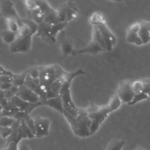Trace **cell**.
I'll return each mask as SVG.
<instances>
[{
	"mask_svg": "<svg viewBox=\"0 0 150 150\" xmlns=\"http://www.w3.org/2000/svg\"><path fill=\"white\" fill-rule=\"evenodd\" d=\"M9 101H11L13 104H15L19 108L20 111H24L29 115L36 108L41 106V103H30L22 100L16 95L13 96Z\"/></svg>",
	"mask_w": 150,
	"mask_h": 150,
	"instance_id": "obj_14",
	"label": "cell"
},
{
	"mask_svg": "<svg viewBox=\"0 0 150 150\" xmlns=\"http://www.w3.org/2000/svg\"><path fill=\"white\" fill-rule=\"evenodd\" d=\"M67 25L64 23L51 24L43 22L38 25L36 35L45 43L49 45H54L56 42L58 34L63 30Z\"/></svg>",
	"mask_w": 150,
	"mask_h": 150,
	"instance_id": "obj_4",
	"label": "cell"
},
{
	"mask_svg": "<svg viewBox=\"0 0 150 150\" xmlns=\"http://www.w3.org/2000/svg\"><path fill=\"white\" fill-rule=\"evenodd\" d=\"M59 22L67 23L77 16L78 6L72 1H67L60 4L56 9Z\"/></svg>",
	"mask_w": 150,
	"mask_h": 150,
	"instance_id": "obj_6",
	"label": "cell"
},
{
	"mask_svg": "<svg viewBox=\"0 0 150 150\" xmlns=\"http://www.w3.org/2000/svg\"><path fill=\"white\" fill-rule=\"evenodd\" d=\"M18 35V32H13L9 29H5L1 32V36L2 40L6 44H12Z\"/></svg>",
	"mask_w": 150,
	"mask_h": 150,
	"instance_id": "obj_19",
	"label": "cell"
},
{
	"mask_svg": "<svg viewBox=\"0 0 150 150\" xmlns=\"http://www.w3.org/2000/svg\"><path fill=\"white\" fill-rule=\"evenodd\" d=\"M17 120L13 117L1 116L0 117V127H12L16 122Z\"/></svg>",
	"mask_w": 150,
	"mask_h": 150,
	"instance_id": "obj_23",
	"label": "cell"
},
{
	"mask_svg": "<svg viewBox=\"0 0 150 150\" xmlns=\"http://www.w3.org/2000/svg\"><path fill=\"white\" fill-rule=\"evenodd\" d=\"M115 94L122 104L126 103L129 105L135 96L132 88V81L126 80L121 81Z\"/></svg>",
	"mask_w": 150,
	"mask_h": 150,
	"instance_id": "obj_7",
	"label": "cell"
},
{
	"mask_svg": "<svg viewBox=\"0 0 150 150\" xmlns=\"http://www.w3.org/2000/svg\"><path fill=\"white\" fill-rule=\"evenodd\" d=\"M121 104V101L114 93L107 104L103 105H97L91 103L86 108L91 121L90 136L94 134L98 130L101 125L106 120L108 115L118 109Z\"/></svg>",
	"mask_w": 150,
	"mask_h": 150,
	"instance_id": "obj_2",
	"label": "cell"
},
{
	"mask_svg": "<svg viewBox=\"0 0 150 150\" xmlns=\"http://www.w3.org/2000/svg\"><path fill=\"white\" fill-rule=\"evenodd\" d=\"M94 27L101 36L107 48V52L111 51L117 43V38L107 25L106 22L100 23Z\"/></svg>",
	"mask_w": 150,
	"mask_h": 150,
	"instance_id": "obj_8",
	"label": "cell"
},
{
	"mask_svg": "<svg viewBox=\"0 0 150 150\" xmlns=\"http://www.w3.org/2000/svg\"><path fill=\"white\" fill-rule=\"evenodd\" d=\"M71 84V82L65 83L60 93L63 105L62 115L75 135L80 138L90 137V119L86 108H79L73 102L70 91Z\"/></svg>",
	"mask_w": 150,
	"mask_h": 150,
	"instance_id": "obj_1",
	"label": "cell"
},
{
	"mask_svg": "<svg viewBox=\"0 0 150 150\" xmlns=\"http://www.w3.org/2000/svg\"><path fill=\"white\" fill-rule=\"evenodd\" d=\"M15 95L22 100L30 103H41L39 97L25 84L18 87V91Z\"/></svg>",
	"mask_w": 150,
	"mask_h": 150,
	"instance_id": "obj_13",
	"label": "cell"
},
{
	"mask_svg": "<svg viewBox=\"0 0 150 150\" xmlns=\"http://www.w3.org/2000/svg\"><path fill=\"white\" fill-rule=\"evenodd\" d=\"M20 110L11 101H8L5 106L2 108L1 115L13 117Z\"/></svg>",
	"mask_w": 150,
	"mask_h": 150,
	"instance_id": "obj_18",
	"label": "cell"
},
{
	"mask_svg": "<svg viewBox=\"0 0 150 150\" xmlns=\"http://www.w3.org/2000/svg\"><path fill=\"white\" fill-rule=\"evenodd\" d=\"M103 52H107L106 46L97 29L93 27L91 41L84 47L75 50L73 55L76 56L85 53L96 54Z\"/></svg>",
	"mask_w": 150,
	"mask_h": 150,
	"instance_id": "obj_5",
	"label": "cell"
},
{
	"mask_svg": "<svg viewBox=\"0 0 150 150\" xmlns=\"http://www.w3.org/2000/svg\"><path fill=\"white\" fill-rule=\"evenodd\" d=\"M35 137L39 138L49 135L50 120L47 118L37 115L33 118Z\"/></svg>",
	"mask_w": 150,
	"mask_h": 150,
	"instance_id": "obj_10",
	"label": "cell"
},
{
	"mask_svg": "<svg viewBox=\"0 0 150 150\" xmlns=\"http://www.w3.org/2000/svg\"><path fill=\"white\" fill-rule=\"evenodd\" d=\"M125 40L137 46L150 42V21L139 19L132 23L127 30Z\"/></svg>",
	"mask_w": 150,
	"mask_h": 150,
	"instance_id": "obj_3",
	"label": "cell"
},
{
	"mask_svg": "<svg viewBox=\"0 0 150 150\" xmlns=\"http://www.w3.org/2000/svg\"><path fill=\"white\" fill-rule=\"evenodd\" d=\"M13 127H0V135L1 137L5 140L11 134L13 129Z\"/></svg>",
	"mask_w": 150,
	"mask_h": 150,
	"instance_id": "obj_26",
	"label": "cell"
},
{
	"mask_svg": "<svg viewBox=\"0 0 150 150\" xmlns=\"http://www.w3.org/2000/svg\"><path fill=\"white\" fill-rule=\"evenodd\" d=\"M143 84V92L150 98V79H142Z\"/></svg>",
	"mask_w": 150,
	"mask_h": 150,
	"instance_id": "obj_27",
	"label": "cell"
},
{
	"mask_svg": "<svg viewBox=\"0 0 150 150\" xmlns=\"http://www.w3.org/2000/svg\"><path fill=\"white\" fill-rule=\"evenodd\" d=\"M41 106H48L62 114L63 105L60 96L50 98L41 103Z\"/></svg>",
	"mask_w": 150,
	"mask_h": 150,
	"instance_id": "obj_16",
	"label": "cell"
},
{
	"mask_svg": "<svg viewBox=\"0 0 150 150\" xmlns=\"http://www.w3.org/2000/svg\"><path fill=\"white\" fill-rule=\"evenodd\" d=\"M32 37L19 35L15 41L9 45V50L12 53H26L30 51L32 46Z\"/></svg>",
	"mask_w": 150,
	"mask_h": 150,
	"instance_id": "obj_9",
	"label": "cell"
},
{
	"mask_svg": "<svg viewBox=\"0 0 150 150\" xmlns=\"http://www.w3.org/2000/svg\"><path fill=\"white\" fill-rule=\"evenodd\" d=\"M8 29L13 32H18L19 25L17 20L14 18H7L5 19Z\"/></svg>",
	"mask_w": 150,
	"mask_h": 150,
	"instance_id": "obj_25",
	"label": "cell"
},
{
	"mask_svg": "<svg viewBox=\"0 0 150 150\" xmlns=\"http://www.w3.org/2000/svg\"><path fill=\"white\" fill-rule=\"evenodd\" d=\"M21 21L24 25H25L29 28L32 35L36 33L38 30V25L37 23H36L33 21L27 18L25 19H22Z\"/></svg>",
	"mask_w": 150,
	"mask_h": 150,
	"instance_id": "obj_24",
	"label": "cell"
},
{
	"mask_svg": "<svg viewBox=\"0 0 150 150\" xmlns=\"http://www.w3.org/2000/svg\"><path fill=\"white\" fill-rule=\"evenodd\" d=\"M12 84L10 83H0V90L2 91H5L6 90H8L11 88L12 86Z\"/></svg>",
	"mask_w": 150,
	"mask_h": 150,
	"instance_id": "obj_32",
	"label": "cell"
},
{
	"mask_svg": "<svg viewBox=\"0 0 150 150\" xmlns=\"http://www.w3.org/2000/svg\"><path fill=\"white\" fill-rule=\"evenodd\" d=\"M0 14L4 16L5 19L7 18H14L17 20L18 25L22 23L21 19L19 15L18 14L13 3L11 1L4 0L0 2Z\"/></svg>",
	"mask_w": 150,
	"mask_h": 150,
	"instance_id": "obj_12",
	"label": "cell"
},
{
	"mask_svg": "<svg viewBox=\"0 0 150 150\" xmlns=\"http://www.w3.org/2000/svg\"><path fill=\"white\" fill-rule=\"evenodd\" d=\"M0 70L4 74V75L5 76H13L15 74H13L12 72H11L9 70H6L5 68H4L2 66L0 65Z\"/></svg>",
	"mask_w": 150,
	"mask_h": 150,
	"instance_id": "obj_33",
	"label": "cell"
},
{
	"mask_svg": "<svg viewBox=\"0 0 150 150\" xmlns=\"http://www.w3.org/2000/svg\"><path fill=\"white\" fill-rule=\"evenodd\" d=\"M60 43V49L62 54L66 57L69 55H73L75 50L74 49V45L73 40L67 37L64 32L62 31L61 32Z\"/></svg>",
	"mask_w": 150,
	"mask_h": 150,
	"instance_id": "obj_15",
	"label": "cell"
},
{
	"mask_svg": "<svg viewBox=\"0 0 150 150\" xmlns=\"http://www.w3.org/2000/svg\"><path fill=\"white\" fill-rule=\"evenodd\" d=\"M30 68L25 70L24 72L19 74H14L13 76V80H12V85L16 87H19L25 83V79L26 78L27 75L29 73Z\"/></svg>",
	"mask_w": 150,
	"mask_h": 150,
	"instance_id": "obj_20",
	"label": "cell"
},
{
	"mask_svg": "<svg viewBox=\"0 0 150 150\" xmlns=\"http://www.w3.org/2000/svg\"><path fill=\"white\" fill-rule=\"evenodd\" d=\"M0 16H1V14H0Z\"/></svg>",
	"mask_w": 150,
	"mask_h": 150,
	"instance_id": "obj_37",
	"label": "cell"
},
{
	"mask_svg": "<svg viewBox=\"0 0 150 150\" xmlns=\"http://www.w3.org/2000/svg\"><path fill=\"white\" fill-rule=\"evenodd\" d=\"M18 150H30V148L28 145L23 144L18 146Z\"/></svg>",
	"mask_w": 150,
	"mask_h": 150,
	"instance_id": "obj_34",
	"label": "cell"
},
{
	"mask_svg": "<svg viewBox=\"0 0 150 150\" xmlns=\"http://www.w3.org/2000/svg\"><path fill=\"white\" fill-rule=\"evenodd\" d=\"M13 80V77L9 76L2 75L0 76V83H12Z\"/></svg>",
	"mask_w": 150,
	"mask_h": 150,
	"instance_id": "obj_31",
	"label": "cell"
},
{
	"mask_svg": "<svg viewBox=\"0 0 150 150\" xmlns=\"http://www.w3.org/2000/svg\"><path fill=\"white\" fill-rule=\"evenodd\" d=\"M7 102L8 101L5 97L4 91L0 90V111L2 110V108L5 106Z\"/></svg>",
	"mask_w": 150,
	"mask_h": 150,
	"instance_id": "obj_30",
	"label": "cell"
},
{
	"mask_svg": "<svg viewBox=\"0 0 150 150\" xmlns=\"http://www.w3.org/2000/svg\"><path fill=\"white\" fill-rule=\"evenodd\" d=\"M23 3L28 10H32L38 8L35 0H26L23 1Z\"/></svg>",
	"mask_w": 150,
	"mask_h": 150,
	"instance_id": "obj_28",
	"label": "cell"
},
{
	"mask_svg": "<svg viewBox=\"0 0 150 150\" xmlns=\"http://www.w3.org/2000/svg\"><path fill=\"white\" fill-rule=\"evenodd\" d=\"M27 15V18L33 21L38 25L44 22L45 16L44 12L38 7L32 10H28Z\"/></svg>",
	"mask_w": 150,
	"mask_h": 150,
	"instance_id": "obj_17",
	"label": "cell"
},
{
	"mask_svg": "<svg viewBox=\"0 0 150 150\" xmlns=\"http://www.w3.org/2000/svg\"><path fill=\"white\" fill-rule=\"evenodd\" d=\"M88 21L93 26L106 22L104 16L99 12H94L92 13L88 18Z\"/></svg>",
	"mask_w": 150,
	"mask_h": 150,
	"instance_id": "obj_21",
	"label": "cell"
},
{
	"mask_svg": "<svg viewBox=\"0 0 150 150\" xmlns=\"http://www.w3.org/2000/svg\"><path fill=\"white\" fill-rule=\"evenodd\" d=\"M134 150H146V149L143 148H141V147H138V148H135Z\"/></svg>",
	"mask_w": 150,
	"mask_h": 150,
	"instance_id": "obj_35",
	"label": "cell"
},
{
	"mask_svg": "<svg viewBox=\"0 0 150 150\" xmlns=\"http://www.w3.org/2000/svg\"><path fill=\"white\" fill-rule=\"evenodd\" d=\"M19 144L16 142H9L5 144L2 150H18Z\"/></svg>",
	"mask_w": 150,
	"mask_h": 150,
	"instance_id": "obj_29",
	"label": "cell"
},
{
	"mask_svg": "<svg viewBox=\"0 0 150 150\" xmlns=\"http://www.w3.org/2000/svg\"><path fill=\"white\" fill-rule=\"evenodd\" d=\"M125 144V141L123 139H114L108 143L106 150H122Z\"/></svg>",
	"mask_w": 150,
	"mask_h": 150,
	"instance_id": "obj_22",
	"label": "cell"
},
{
	"mask_svg": "<svg viewBox=\"0 0 150 150\" xmlns=\"http://www.w3.org/2000/svg\"><path fill=\"white\" fill-rule=\"evenodd\" d=\"M2 75H4V74L0 70V76H2Z\"/></svg>",
	"mask_w": 150,
	"mask_h": 150,
	"instance_id": "obj_36",
	"label": "cell"
},
{
	"mask_svg": "<svg viewBox=\"0 0 150 150\" xmlns=\"http://www.w3.org/2000/svg\"><path fill=\"white\" fill-rule=\"evenodd\" d=\"M35 1L37 6L42 9L45 13V22L51 24H57L60 23L57 19L56 9L52 8L47 1L43 0H35Z\"/></svg>",
	"mask_w": 150,
	"mask_h": 150,
	"instance_id": "obj_11",
	"label": "cell"
}]
</instances>
